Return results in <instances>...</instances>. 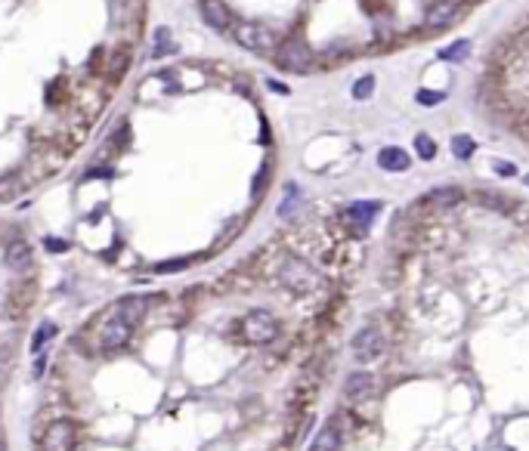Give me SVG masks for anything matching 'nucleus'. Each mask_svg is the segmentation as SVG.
<instances>
[{"label":"nucleus","mask_w":529,"mask_h":451,"mask_svg":"<svg viewBox=\"0 0 529 451\" xmlns=\"http://www.w3.org/2000/svg\"><path fill=\"white\" fill-rule=\"evenodd\" d=\"M229 35H233V41L242 46V50L248 53H257V56H269V53L279 50V37L273 35V28H267V25L260 22H233V28H229Z\"/></svg>","instance_id":"f257e3e1"},{"label":"nucleus","mask_w":529,"mask_h":451,"mask_svg":"<svg viewBox=\"0 0 529 451\" xmlns=\"http://www.w3.org/2000/svg\"><path fill=\"white\" fill-rule=\"evenodd\" d=\"M313 50H310L307 41H301V37H291V41L279 44V50H276V62H279V68L285 71H294V75H303V71L313 68Z\"/></svg>","instance_id":"f03ea898"},{"label":"nucleus","mask_w":529,"mask_h":451,"mask_svg":"<svg viewBox=\"0 0 529 451\" xmlns=\"http://www.w3.org/2000/svg\"><path fill=\"white\" fill-rule=\"evenodd\" d=\"M242 334L248 343H269L276 340V334H279V322H276L273 313H267V309H254V313L244 315L242 322Z\"/></svg>","instance_id":"7ed1b4c3"},{"label":"nucleus","mask_w":529,"mask_h":451,"mask_svg":"<svg viewBox=\"0 0 529 451\" xmlns=\"http://www.w3.org/2000/svg\"><path fill=\"white\" fill-rule=\"evenodd\" d=\"M282 284L291 291H297V294H307V291H313L316 284H319V275H316V269L307 266L303 260H288L285 266H282Z\"/></svg>","instance_id":"20e7f679"},{"label":"nucleus","mask_w":529,"mask_h":451,"mask_svg":"<svg viewBox=\"0 0 529 451\" xmlns=\"http://www.w3.org/2000/svg\"><path fill=\"white\" fill-rule=\"evenodd\" d=\"M134 328L136 324L124 322V318H118L115 313H111V318L102 324V331H99V347H102L105 353H115V349L127 347L130 337H134Z\"/></svg>","instance_id":"39448f33"},{"label":"nucleus","mask_w":529,"mask_h":451,"mask_svg":"<svg viewBox=\"0 0 529 451\" xmlns=\"http://www.w3.org/2000/svg\"><path fill=\"white\" fill-rule=\"evenodd\" d=\"M384 334L378 328H362L359 334L353 337V356L356 362H375L384 356Z\"/></svg>","instance_id":"423d86ee"},{"label":"nucleus","mask_w":529,"mask_h":451,"mask_svg":"<svg viewBox=\"0 0 529 451\" xmlns=\"http://www.w3.org/2000/svg\"><path fill=\"white\" fill-rule=\"evenodd\" d=\"M78 445V427L71 421H53L44 433V451H71Z\"/></svg>","instance_id":"0eeeda50"},{"label":"nucleus","mask_w":529,"mask_h":451,"mask_svg":"<svg viewBox=\"0 0 529 451\" xmlns=\"http://www.w3.org/2000/svg\"><path fill=\"white\" fill-rule=\"evenodd\" d=\"M461 12V0H431V6L424 10V28L440 31L446 25H452Z\"/></svg>","instance_id":"6e6552de"},{"label":"nucleus","mask_w":529,"mask_h":451,"mask_svg":"<svg viewBox=\"0 0 529 451\" xmlns=\"http://www.w3.org/2000/svg\"><path fill=\"white\" fill-rule=\"evenodd\" d=\"M372 393H375V377L368 374V371H353V374H347V380H343V399H347L350 405L366 402Z\"/></svg>","instance_id":"1a4fd4ad"},{"label":"nucleus","mask_w":529,"mask_h":451,"mask_svg":"<svg viewBox=\"0 0 529 451\" xmlns=\"http://www.w3.org/2000/svg\"><path fill=\"white\" fill-rule=\"evenodd\" d=\"M198 10H201V19L217 31L233 28V12L223 0H198Z\"/></svg>","instance_id":"9d476101"},{"label":"nucleus","mask_w":529,"mask_h":451,"mask_svg":"<svg viewBox=\"0 0 529 451\" xmlns=\"http://www.w3.org/2000/svg\"><path fill=\"white\" fill-rule=\"evenodd\" d=\"M378 167L387 170V174H402V170L412 167V158H409V151L400 149V145H387V149L378 151Z\"/></svg>","instance_id":"9b49d317"},{"label":"nucleus","mask_w":529,"mask_h":451,"mask_svg":"<svg viewBox=\"0 0 529 451\" xmlns=\"http://www.w3.org/2000/svg\"><path fill=\"white\" fill-rule=\"evenodd\" d=\"M341 439H343V430L337 421H325V427L319 430V436L313 439V448L310 451H337L341 448Z\"/></svg>","instance_id":"f8f14e48"},{"label":"nucleus","mask_w":529,"mask_h":451,"mask_svg":"<svg viewBox=\"0 0 529 451\" xmlns=\"http://www.w3.org/2000/svg\"><path fill=\"white\" fill-rule=\"evenodd\" d=\"M3 263H6V269H12V272L31 269V248H28V241H12L10 248H6V254H3Z\"/></svg>","instance_id":"ddd939ff"},{"label":"nucleus","mask_w":529,"mask_h":451,"mask_svg":"<svg viewBox=\"0 0 529 451\" xmlns=\"http://www.w3.org/2000/svg\"><path fill=\"white\" fill-rule=\"evenodd\" d=\"M145 309H149V300H145V297H124V300L115 306V315L124 318V322H130V324H136L145 315Z\"/></svg>","instance_id":"4468645a"},{"label":"nucleus","mask_w":529,"mask_h":451,"mask_svg":"<svg viewBox=\"0 0 529 451\" xmlns=\"http://www.w3.org/2000/svg\"><path fill=\"white\" fill-rule=\"evenodd\" d=\"M458 201H461L458 185H440V189H431L424 195V204H433V208H455Z\"/></svg>","instance_id":"2eb2a0df"},{"label":"nucleus","mask_w":529,"mask_h":451,"mask_svg":"<svg viewBox=\"0 0 529 451\" xmlns=\"http://www.w3.org/2000/svg\"><path fill=\"white\" fill-rule=\"evenodd\" d=\"M378 210H381V204H378V201H356V204H350L347 214H343V217H347V220H353L356 226H359V229H366V226L372 223V217L378 214Z\"/></svg>","instance_id":"dca6fc26"},{"label":"nucleus","mask_w":529,"mask_h":451,"mask_svg":"<svg viewBox=\"0 0 529 451\" xmlns=\"http://www.w3.org/2000/svg\"><path fill=\"white\" fill-rule=\"evenodd\" d=\"M22 185H25V180H22V174H10V176H3L0 180V201H12V198L22 192Z\"/></svg>","instance_id":"f3484780"},{"label":"nucleus","mask_w":529,"mask_h":451,"mask_svg":"<svg viewBox=\"0 0 529 451\" xmlns=\"http://www.w3.org/2000/svg\"><path fill=\"white\" fill-rule=\"evenodd\" d=\"M474 149H477V142H474L467 134H458L452 136V155L458 158V161H467V158L474 155Z\"/></svg>","instance_id":"a211bd4d"},{"label":"nucleus","mask_w":529,"mask_h":451,"mask_svg":"<svg viewBox=\"0 0 529 451\" xmlns=\"http://www.w3.org/2000/svg\"><path fill=\"white\" fill-rule=\"evenodd\" d=\"M56 337V324L53 322H41L37 324V331H35V340H31V353H41V347L47 340H53Z\"/></svg>","instance_id":"6ab92c4d"},{"label":"nucleus","mask_w":529,"mask_h":451,"mask_svg":"<svg viewBox=\"0 0 529 451\" xmlns=\"http://www.w3.org/2000/svg\"><path fill=\"white\" fill-rule=\"evenodd\" d=\"M415 151H418L421 161H433L436 158V142L427 134H418L415 136Z\"/></svg>","instance_id":"aec40b11"},{"label":"nucleus","mask_w":529,"mask_h":451,"mask_svg":"<svg viewBox=\"0 0 529 451\" xmlns=\"http://www.w3.org/2000/svg\"><path fill=\"white\" fill-rule=\"evenodd\" d=\"M164 53H174V44H170V31L168 28H158L155 31V50H152V56L161 59Z\"/></svg>","instance_id":"412c9836"},{"label":"nucleus","mask_w":529,"mask_h":451,"mask_svg":"<svg viewBox=\"0 0 529 451\" xmlns=\"http://www.w3.org/2000/svg\"><path fill=\"white\" fill-rule=\"evenodd\" d=\"M350 93H353V99H368V96L375 93V77H372V75L359 77V81L350 87Z\"/></svg>","instance_id":"4be33fe9"},{"label":"nucleus","mask_w":529,"mask_h":451,"mask_svg":"<svg viewBox=\"0 0 529 451\" xmlns=\"http://www.w3.org/2000/svg\"><path fill=\"white\" fill-rule=\"evenodd\" d=\"M467 53H471V41H458L455 46L442 50V59H449V62H461V59H467Z\"/></svg>","instance_id":"5701e85b"},{"label":"nucleus","mask_w":529,"mask_h":451,"mask_svg":"<svg viewBox=\"0 0 529 451\" xmlns=\"http://www.w3.org/2000/svg\"><path fill=\"white\" fill-rule=\"evenodd\" d=\"M480 201L483 204H489V208H492V210H508V204H511V201H508V198H501V195H492V192H480Z\"/></svg>","instance_id":"b1692460"},{"label":"nucleus","mask_w":529,"mask_h":451,"mask_svg":"<svg viewBox=\"0 0 529 451\" xmlns=\"http://www.w3.org/2000/svg\"><path fill=\"white\" fill-rule=\"evenodd\" d=\"M189 263H192L189 257H183V260H164V263H158V266H155V272H161V275H164V272H183Z\"/></svg>","instance_id":"393cba45"},{"label":"nucleus","mask_w":529,"mask_h":451,"mask_svg":"<svg viewBox=\"0 0 529 451\" xmlns=\"http://www.w3.org/2000/svg\"><path fill=\"white\" fill-rule=\"evenodd\" d=\"M415 99H418L421 105H440L442 99H446V93H436V90H418V93H415Z\"/></svg>","instance_id":"a878e982"},{"label":"nucleus","mask_w":529,"mask_h":451,"mask_svg":"<svg viewBox=\"0 0 529 451\" xmlns=\"http://www.w3.org/2000/svg\"><path fill=\"white\" fill-rule=\"evenodd\" d=\"M495 174H499V176H514V174H517V167H514V164H508V161H495Z\"/></svg>","instance_id":"bb28decb"},{"label":"nucleus","mask_w":529,"mask_h":451,"mask_svg":"<svg viewBox=\"0 0 529 451\" xmlns=\"http://www.w3.org/2000/svg\"><path fill=\"white\" fill-rule=\"evenodd\" d=\"M47 248H50V250H56V254H59V250H65V244L59 241V238H47Z\"/></svg>","instance_id":"cd10ccee"},{"label":"nucleus","mask_w":529,"mask_h":451,"mask_svg":"<svg viewBox=\"0 0 529 451\" xmlns=\"http://www.w3.org/2000/svg\"><path fill=\"white\" fill-rule=\"evenodd\" d=\"M269 87H273L276 93H288V87H285V84H279V81H269Z\"/></svg>","instance_id":"c85d7f7f"},{"label":"nucleus","mask_w":529,"mask_h":451,"mask_svg":"<svg viewBox=\"0 0 529 451\" xmlns=\"http://www.w3.org/2000/svg\"><path fill=\"white\" fill-rule=\"evenodd\" d=\"M523 183H526V185H529V174H526V176H523Z\"/></svg>","instance_id":"c756f323"}]
</instances>
